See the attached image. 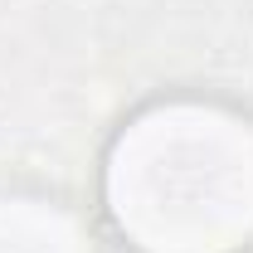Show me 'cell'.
Returning a JSON list of instances; mask_svg holds the SVG:
<instances>
[{"mask_svg": "<svg viewBox=\"0 0 253 253\" xmlns=\"http://www.w3.org/2000/svg\"><path fill=\"white\" fill-rule=\"evenodd\" d=\"M107 214L141 253L253 244V117L214 97L141 107L107 151Z\"/></svg>", "mask_w": 253, "mask_h": 253, "instance_id": "6da1fadb", "label": "cell"}, {"mask_svg": "<svg viewBox=\"0 0 253 253\" xmlns=\"http://www.w3.org/2000/svg\"><path fill=\"white\" fill-rule=\"evenodd\" d=\"M0 253H97L93 229L63 200L0 190Z\"/></svg>", "mask_w": 253, "mask_h": 253, "instance_id": "7a4b0ae2", "label": "cell"}]
</instances>
